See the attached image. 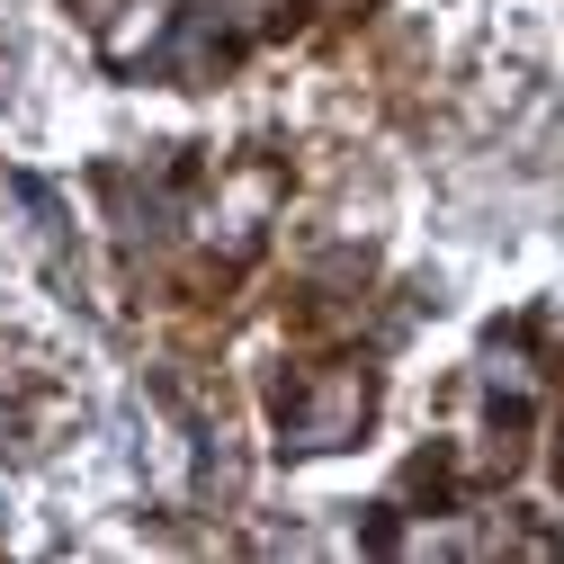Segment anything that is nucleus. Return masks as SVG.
Segmentation results:
<instances>
[{
  "label": "nucleus",
  "instance_id": "nucleus-1",
  "mask_svg": "<svg viewBox=\"0 0 564 564\" xmlns=\"http://www.w3.org/2000/svg\"><path fill=\"white\" fill-rule=\"evenodd\" d=\"M269 421H278V448H288V457L349 448L377 421V368L368 359H323V368L278 377L269 386Z\"/></svg>",
  "mask_w": 564,
  "mask_h": 564
},
{
  "label": "nucleus",
  "instance_id": "nucleus-2",
  "mask_svg": "<svg viewBox=\"0 0 564 564\" xmlns=\"http://www.w3.org/2000/svg\"><path fill=\"white\" fill-rule=\"evenodd\" d=\"M0 73H10V63H0Z\"/></svg>",
  "mask_w": 564,
  "mask_h": 564
}]
</instances>
